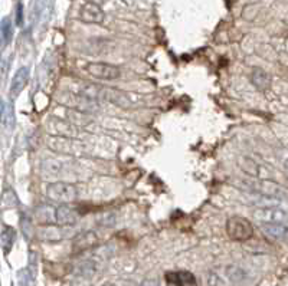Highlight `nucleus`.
I'll return each mask as SVG.
<instances>
[{"label": "nucleus", "mask_w": 288, "mask_h": 286, "mask_svg": "<svg viewBox=\"0 0 288 286\" xmlns=\"http://www.w3.org/2000/svg\"><path fill=\"white\" fill-rule=\"evenodd\" d=\"M98 236L95 232L93 230H90V232H84V233H81L79 236H76L75 239H74V242H72V249H74V252L75 253H79V252H84L87 249H91L94 246H97L98 244Z\"/></svg>", "instance_id": "9d476101"}, {"label": "nucleus", "mask_w": 288, "mask_h": 286, "mask_svg": "<svg viewBox=\"0 0 288 286\" xmlns=\"http://www.w3.org/2000/svg\"><path fill=\"white\" fill-rule=\"evenodd\" d=\"M249 79H251V82L255 88L260 89V91H267L271 86V76L261 68H254Z\"/></svg>", "instance_id": "ddd939ff"}, {"label": "nucleus", "mask_w": 288, "mask_h": 286, "mask_svg": "<svg viewBox=\"0 0 288 286\" xmlns=\"http://www.w3.org/2000/svg\"><path fill=\"white\" fill-rule=\"evenodd\" d=\"M55 210L56 209H52L51 206H41V207H38V210H36V217L41 220L42 223H52V221H55Z\"/></svg>", "instance_id": "dca6fc26"}, {"label": "nucleus", "mask_w": 288, "mask_h": 286, "mask_svg": "<svg viewBox=\"0 0 288 286\" xmlns=\"http://www.w3.org/2000/svg\"><path fill=\"white\" fill-rule=\"evenodd\" d=\"M0 34H2V41H3V46H6L9 41L12 39L13 35V27H12V22L8 17H3L2 25H0Z\"/></svg>", "instance_id": "a211bd4d"}, {"label": "nucleus", "mask_w": 288, "mask_h": 286, "mask_svg": "<svg viewBox=\"0 0 288 286\" xmlns=\"http://www.w3.org/2000/svg\"><path fill=\"white\" fill-rule=\"evenodd\" d=\"M2 121H3V126L13 125V118H12V112L8 110V104L3 101L2 102Z\"/></svg>", "instance_id": "aec40b11"}, {"label": "nucleus", "mask_w": 288, "mask_h": 286, "mask_svg": "<svg viewBox=\"0 0 288 286\" xmlns=\"http://www.w3.org/2000/svg\"><path fill=\"white\" fill-rule=\"evenodd\" d=\"M226 233H228V236L232 240L245 242V240H249L254 236V226L245 217L234 216V217H231L226 221Z\"/></svg>", "instance_id": "f03ea898"}, {"label": "nucleus", "mask_w": 288, "mask_h": 286, "mask_svg": "<svg viewBox=\"0 0 288 286\" xmlns=\"http://www.w3.org/2000/svg\"><path fill=\"white\" fill-rule=\"evenodd\" d=\"M102 286H116V285H114V283H104Z\"/></svg>", "instance_id": "5701e85b"}, {"label": "nucleus", "mask_w": 288, "mask_h": 286, "mask_svg": "<svg viewBox=\"0 0 288 286\" xmlns=\"http://www.w3.org/2000/svg\"><path fill=\"white\" fill-rule=\"evenodd\" d=\"M167 283L175 286H195L196 278L193 273L187 270H179V272H169L166 273Z\"/></svg>", "instance_id": "9b49d317"}, {"label": "nucleus", "mask_w": 288, "mask_h": 286, "mask_svg": "<svg viewBox=\"0 0 288 286\" xmlns=\"http://www.w3.org/2000/svg\"><path fill=\"white\" fill-rule=\"evenodd\" d=\"M76 219H78L76 211L69 206L62 204L55 210V223L60 226H72L76 223Z\"/></svg>", "instance_id": "f8f14e48"}, {"label": "nucleus", "mask_w": 288, "mask_h": 286, "mask_svg": "<svg viewBox=\"0 0 288 286\" xmlns=\"http://www.w3.org/2000/svg\"><path fill=\"white\" fill-rule=\"evenodd\" d=\"M22 20H23V6L22 3L17 5L16 9V23L17 25H22Z\"/></svg>", "instance_id": "4be33fe9"}, {"label": "nucleus", "mask_w": 288, "mask_h": 286, "mask_svg": "<svg viewBox=\"0 0 288 286\" xmlns=\"http://www.w3.org/2000/svg\"><path fill=\"white\" fill-rule=\"evenodd\" d=\"M245 187L249 188V192H254V193H260L267 197H278L282 193V188L277 183H274L271 180H261V178H256V180H249L244 183Z\"/></svg>", "instance_id": "20e7f679"}, {"label": "nucleus", "mask_w": 288, "mask_h": 286, "mask_svg": "<svg viewBox=\"0 0 288 286\" xmlns=\"http://www.w3.org/2000/svg\"><path fill=\"white\" fill-rule=\"evenodd\" d=\"M263 233L272 242H287L288 228L284 223H263Z\"/></svg>", "instance_id": "6e6552de"}, {"label": "nucleus", "mask_w": 288, "mask_h": 286, "mask_svg": "<svg viewBox=\"0 0 288 286\" xmlns=\"http://www.w3.org/2000/svg\"><path fill=\"white\" fill-rule=\"evenodd\" d=\"M285 170H287V173H288V160L285 161Z\"/></svg>", "instance_id": "b1692460"}, {"label": "nucleus", "mask_w": 288, "mask_h": 286, "mask_svg": "<svg viewBox=\"0 0 288 286\" xmlns=\"http://www.w3.org/2000/svg\"><path fill=\"white\" fill-rule=\"evenodd\" d=\"M15 240H16V232H15V229L9 228V226H3L2 229V247H3V252L8 255L10 252V249H12V246L15 243Z\"/></svg>", "instance_id": "2eb2a0df"}, {"label": "nucleus", "mask_w": 288, "mask_h": 286, "mask_svg": "<svg viewBox=\"0 0 288 286\" xmlns=\"http://www.w3.org/2000/svg\"><path fill=\"white\" fill-rule=\"evenodd\" d=\"M29 81V69L27 68H19L16 71L15 76L12 78V84H10V93L12 95H19L20 91L23 89Z\"/></svg>", "instance_id": "4468645a"}, {"label": "nucleus", "mask_w": 288, "mask_h": 286, "mask_svg": "<svg viewBox=\"0 0 288 286\" xmlns=\"http://www.w3.org/2000/svg\"><path fill=\"white\" fill-rule=\"evenodd\" d=\"M79 93H82L85 97L95 100V101H107L111 104H116L119 107H131V100L127 93L123 91L114 89V88H107L101 85L95 84H81L79 85Z\"/></svg>", "instance_id": "f257e3e1"}, {"label": "nucleus", "mask_w": 288, "mask_h": 286, "mask_svg": "<svg viewBox=\"0 0 288 286\" xmlns=\"http://www.w3.org/2000/svg\"><path fill=\"white\" fill-rule=\"evenodd\" d=\"M226 275H228V278L231 279L232 282H235V283H242L246 279L245 270L242 269V268H239V266H235V265L226 268Z\"/></svg>", "instance_id": "f3484780"}, {"label": "nucleus", "mask_w": 288, "mask_h": 286, "mask_svg": "<svg viewBox=\"0 0 288 286\" xmlns=\"http://www.w3.org/2000/svg\"><path fill=\"white\" fill-rule=\"evenodd\" d=\"M46 196L52 202L56 203H74L78 197V190L74 184L56 181L46 187Z\"/></svg>", "instance_id": "7ed1b4c3"}, {"label": "nucleus", "mask_w": 288, "mask_h": 286, "mask_svg": "<svg viewBox=\"0 0 288 286\" xmlns=\"http://www.w3.org/2000/svg\"><path fill=\"white\" fill-rule=\"evenodd\" d=\"M85 71L97 79H104V81H111V79H117L121 75L120 69L114 65L108 63H101V62H94L88 63L85 67Z\"/></svg>", "instance_id": "39448f33"}, {"label": "nucleus", "mask_w": 288, "mask_h": 286, "mask_svg": "<svg viewBox=\"0 0 288 286\" xmlns=\"http://www.w3.org/2000/svg\"><path fill=\"white\" fill-rule=\"evenodd\" d=\"M104 12L100 6H97L95 3L87 2L82 5V8L79 10V19L87 23H101L104 20Z\"/></svg>", "instance_id": "1a4fd4ad"}, {"label": "nucleus", "mask_w": 288, "mask_h": 286, "mask_svg": "<svg viewBox=\"0 0 288 286\" xmlns=\"http://www.w3.org/2000/svg\"><path fill=\"white\" fill-rule=\"evenodd\" d=\"M238 164L241 170H244L246 174H249L251 177L255 178H261V180H268V177L271 176V171L264 167L261 164H258L256 161H254L249 157H242L238 160Z\"/></svg>", "instance_id": "0eeeda50"}, {"label": "nucleus", "mask_w": 288, "mask_h": 286, "mask_svg": "<svg viewBox=\"0 0 288 286\" xmlns=\"http://www.w3.org/2000/svg\"><path fill=\"white\" fill-rule=\"evenodd\" d=\"M78 272L82 276H91V275H94V272H95V265H94L93 262H84V263L79 265Z\"/></svg>", "instance_id": "412c9836"}, {"label": "nucleus", "mask_w": 288, "mask_h": 286, "mask_svg": "<svg viewBox=\"0 0 288 286\" xmlns=\"http://www.w3.org/2000/svg\"><path fill=\"white\" fill-rule=\"evenodd\" d=\"M206 283H208V286H226V283L223 282V279L215 272H209L206 275Z\"/></svg>", "instance_id": "6ab92c4d"}, {"label": "nucleus", "mask_w": 288, "mask_h": 286, "mask_svg": "<svg viewBox=\"0 0 288 286\" xmlns=\"http://www.w3.org/2000/svg\"><path fill=\"white\" fill-rule=\"evenodd\" d=\"M254 219L261 223H285L288 214L280 207H260L254 210Z\"/></svg>", "instance_id": "423d86ee"}]
</instances>
